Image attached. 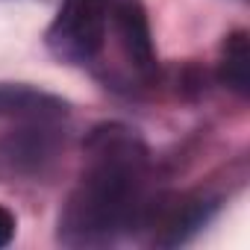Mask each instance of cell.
Here are the masks:
<instances>
[{
	"label": "cell",
	"mask_w": 250,
	"mask_h": 250,
	"mask_svg": "<svg viewBox=\"0 0 250 250\" xmlns=\"http://www.w3.org/2000/svg\"><path fill=\"white\" fill-rule=\"evenodd\" d=\"M147 147L121 124H103L85 142V171L59 215V238L74 247L109 244L145 227L150 197Z\"/></svg>",
	"instance_id": "obj_1"
},
{
	"label": "cell",
	"mask_w": 250,
	"mask_h": 250,
	"mask_svg": "<svg viewBox=\"0 0 250 250\" xmlns=\"http://www.w3.org/2000/svg\"><path fill=\"white\" fill-rule=\"evenodd\" d=\"M112 0H62V9L47 30V47L68 65L94 62L109 39Z\"/></svg>",
	"instance_id": "obj_2"
},
{
	"label": "cell",
	"mask_w": 250,
	"mask_h": 250,
	"mask_svg": "<svg viewBox=\"0 0 250 250\" xmlns=\"http://www.w3.org/2000/svg\"><path fill=\"white\" fill-rule=\"evenodd\" d=\"M218 200L206 194H186L174 200H153L145 227H153V241L162 247H177L188 241L197 229L209 224L215 215Z\"/></svg>",
	"instance_id": "obj_3"
},
{
	"label": "cell",
	"mask_w": 250,
	"mask_h": 250,
	"mask_svg": "<svg viewBox=\"0 0 250 250\" xmlns=\"http://www.w3.org/2000/svg\"><path fill=\"white\" fill-rule=\"evenodd\" d=\"M218 77H221V83L227 88H232L241 97L250 91V44H247L244 30H235V33H229L224 39Z\"/></svg>",
	"instance_id": "obj_7"
},
{
	"label": "cell",
	"mask_w": 250,
	"mask_h": 250,
	"mask_svg": "<svg viewBox=\"0 0 250 250\" xmlns=\"http://www.w3.org/2000/svg\"><path fill=\"white\" fill-rule=\"evenodd\" d=\"M12 238H15V215L6 206H0V247H6Z\"/></svg>",
	"instance_id": "obj_8"
},
{
	"label": "cell",
	"mask_w": 250,
	"mask_h": 250,
	"mask_svg": "<svg viewBox=\"0 0 250 250\" xmlns=\"http://www.w3.org/2000/svg\"><path fill=\"white\" fill-rule=\"evenodd\" d=\"M65 115H68V103L44 88L27 83H0V118L59 121Z\"/></svg>",
	"instance_id": "obj_6"
},
{
	"label": "cell",
	"mask_w": 250,
	"mask_h": 250,
	"mask_svg": "<svg viewBox=\"0 0 250 250\" xmlns=\"http://www.w3.org/2000/svg\"><path fill=\"white\" fill-rule=\"evenodd\" d=\"M109 36H115L127 65L142 77L150 80L156 71V56H153V39H150V24L139 0H112L109 9Z\"/></svg>",
	"instance_id": "obj_4"
},
{
	"label": "cell",
	"mask_w": 250,
	"mask_h": 250,
	"mask_svg": "<svg viewBox=\"0 0 250 250\" xmlns=\"http://www.w3.org/2000/svg\"><path fill=\"white\" fill-rule=\"evenodd\" d=\"M53 124L56 121H24L21 130L0 142V162L18 174L44 171L59 150V133Z\"/></svg>",
	"instance_id": "obj_5"
}]
</instances>
